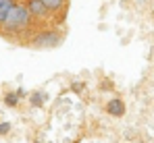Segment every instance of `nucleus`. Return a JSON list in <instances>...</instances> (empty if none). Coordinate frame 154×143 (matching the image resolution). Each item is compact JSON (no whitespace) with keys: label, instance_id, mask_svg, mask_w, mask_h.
<instances>
[{"label":"nucleus","instance_id":"f257e3e1","mask_svg":"<svg viewBox=\"0 0 154 143\" xmlns=\"http://www.w3.org/2000/svg\"><path fill=\"white\" fill-rule=\"evenodd\" d=\"M31 13H29V8H27V4H15L13 6V10H11V15H8V19H6V23L2 25V29L6 31V33H19V31H25L29 23H31Z\"/></svg>","mask_w":154,"mask_h":143},{"label":"nucleus","instance_id":"f03ea898","mask_svg":"<svg viewBox=\"0 0 154 143\" xmlns=\"http://www.w3.org/2000/svg\"><path fill=\"white\" fill-rule=\"evenodd\" d=\"M63 42V31H56V29H44L40 31L35 37H33V46L35 48H54Z\"/></svg>","mask_w":154,"mask_h":143},{"label":"nucleus","instance_id":"7ed1b4c3","mask_svg":"<svg viewBox=\"0 0 154 143\" xmlns=\"http://www.w3.org/2000/svg\"><path fill=\"white\" fill-rule=\"evenodd\" d=\"M27 8H29V13H31L33 19H46V15L50 13V10L44 6L42 0H27Z\"/></svg>","mask_w":154,"mask_h":143},{"label":"nucleus","instance_id":"20e7f679","mask_svg":"<svg viewBox=\"0 0 154 143\" xmlns=\"http://www.w3.org/2000/svg\"><path fill=\"white\" fill-rule=\"evenodd\" d=\"M104 110L110 114V116H123L125 114V104H123V100H119V97H112V100H108L106 102V106H104Z\"/></svg>","mask_w":154,"mask_h":143},{"label":"nucleus","instance_id":"39448f33","mask_svg":"<svg viewBox=\"0 0 154 143\" xmlns=\"http://www.w3.org/2000/svg\"><path fill=\"white\" fill-rule=\"evenodd\" d=\"M15 4H17L15 0H0V27L6 23V19H8V15H11Z\"/></svg>","mask_w":154,"mask_h":143},{"label":"nucleus","instance_id":"423d86ee","mask_svg":"<svg viewBox=\"0 0 154 143\" xmlns=\"http://www.w3.org/2000/svg\"><path fill=\"white\" fill-rule=\"evenodd\" d=\"M42 2L50 13H58V10H63L67 6V0H42Z\"/></svg>","mask_w":154,"mask_h":143},{"label":"nucleus","instance_id":"0eeeda50","mask_svg":"<svg viewBox=\"0 0 154 143\" xmlns=\"http://www.w3.org/2000/svg\"><path fill=\"white\" fill-rule=\"evenodd\" d=\"M44 100H46V94H42V91H35V94H31V97H29V104L31 106H44Z\"/></svg>","mask_w":154,"mask_h":143},{"label":"nucleus","instance_id":"6e6552de","mask_svg":"<svg viewBox=\"0 0 154 143\" xmlns=\"http://www.w3.org/2000/svg\"><path fill=\"white\" fill-rule=\"evenodd\" d=\"M4 104H6V106H11V108H15V106L19 104V94H17V91L6 94V95H4Z\"/></svg>","mask_w":154,"mask_h":143},{"label":"nucleus","instance_id":"1a4fd4ad","mask_svg":"<svg viewBox=\"0 0 154 143\" xmlns=\"http://www.w3.org/2000/svg\"><path fill=\"white\" fill-rule=\"evenodd\" d=\"M11 131V124L8 122H0V135H6Z\"/></svg>","mask_w":154,"mask_h":143}]
</instances>
